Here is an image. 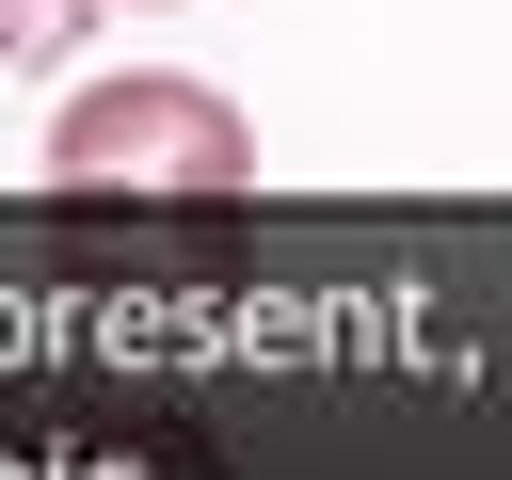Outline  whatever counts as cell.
Here are the masks:
<instances>
[{"label":"cell","instance_id":"obj_2","mask_svg":"<svg viewBox=\"0 0 512 480\" xmlns=\"http://www.w3.org/2000/svg\"><path fill=\"white\" fill-rule=\"evenodd\" d=\"M64 32H80V0H0V64H48Z\"/></svg>","mask_w":512,"mask_h":480},{"label":"cell","instance_id":"obj_1","mask_svg":"<svg viewBox=\"0 0 512 480\" xmlns=\"http://www.w3.org/2000/svg\"><path fill=\"white\" fill-rule=\"evenodd\" d=\"M48 192L64 208H240L256 192V112L192 64H128V80H80L48 112Z\"/></svg>","mask_w":512,"mask_h":480},{"label":"cell","instance_id":"obj_3","mask_svg":"<svg viewBox=\"0 0 512 480\" xmlns=\"http://www.w3.org/2000/svg\"><path fill=\"white\" fill-rule=\"evenodd\" d=\"M80 16H176V0H80Z\"/></svg>","mask_w":512,"mask_h":480}]
</instances>
